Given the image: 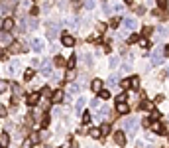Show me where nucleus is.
I'll return each mask as SVG.
<instances>
[{
  "mask_svg": "<svg viewBox=\"0 0 169 148\" xmlns=\"http://www.w3.org/2000/svg\"><path fill=\"white\" fill-rule=\"evenodd\" d=\"M138 123H140V121H138V119H126L124 121V126H126V130H128V132H130V134H136V130H138Z\"/></svg>",
  "mask_w": 169,
  "mask_h": 148,
  "instance_id": "obj_1",
  "label": "nucleus"
},
{
  "mask_svg": "<svg viewBox=\"0 0 169 148\" xmlns=\"http://www.w3.org/2000/svg\"><path fill=\"white\" fill-rule=\"evenodd\" d=\"M28 49V46H24V44H20V42H14L10 46V53H22V51H26Z\"/></svg>",
  "mask_w": 169,
  "mask_h": 148,
  "instance_id": "obj_2",
  "label": "nucleus"
},
{
  "mask_svg": "<svg viewBox=\"0 0 169 148\" xmlns=\"http://www.w3.org/2000/svg\"><path fill=\"white\" fill-rule=\"evenodd\" d=\"M114 142H116L118 146H124L126 144V136H124L122 130H116V132H114Z\"/></svg>",
  "mask_w": 169,
  "mask_h": 148,
  "instance_id": "obj_3",
  "label": "nucleus"
},
{
  "mask_svg": "<svg viewBox=\"0 0 169 148\" xmlns=\"http://www.w3.org/2000/svg\"><path fill=\"white\" fill-rule=\"evenodd\" d=\"M41 75H43V77H49V75H51V63H49V61H47V59H45V61H41Z\"/></svg>",
  "mask_w": 169,
  "mask_h": 148,
  "instance_id": "obj_4",
  "label": "nucleus"
},
{
  "mask_svg": "<svg viewBox=\"0 0 169 148\" xmlns=\"http://www.w3.org/2000/svg\"><path fill=\"white\" fill-rule=\"evenodd\" d=\"M151 130H153V132H157V134H163V132H165V126L161 125V123H157V121H153V125H151Z\"/></svg>",
  "mask_w": 169,
  "mask_h": 148,
  "instance_id": "obj_5",
  "label": "nucleus"
},
{
  "mask_svg": "<svg viewBox=\"0 0 169 148\" xmlns=\"http://www.w3.org/2000/svg\"><path fill=\"white\" fill-rule=\"evenodd\" d=\"M90 89H92V91H96V93H100V91H102V81H100V79H92V83H90Z\"/></svg>",
  "mask_w": 169,
  "mask_h": 148,
  "instance_id": "obj_6",
  "label": "nucleus"
},
{
  "mask_svg": "<svg viewBox=\"0 0 169 148\" xmlns=\"http://www.w3.org/2000/svg\"><path fill=\"white\" fill-rule=\"evenodd\" d=\"M61 42H63V46H67V47H73V46H75V40H73V36H69V34L63 36V40H61Z\"/></svg>",
  "mask_w": 169,
  "mask_h": 148,
  "instance_id": "obj_7",
  "label": "nucleus"
},
{
  "mask_svg": "<svg viewBox=\"0 0 169 148\" xmlns=\"http://www.w3.org/2000/svg\"><path fill=\"white\" fill-rule=\"evenodd\" d=\"M161 53H163V51H155V53L151 56V63H153V65H159V63L163 61V56H161Z\"/></svg>",
  "mask_w": 169,
  "mask_h": 148,
  "instance_id": "obj_8",
  "label": "nucleus"
},
{
  "mask_svg": "<svg viewBox=\"0 0 169 148\" xmlns=\"http://www.w3.org/2000/svg\"><path fill=\"white\" fill-rule=\"evenodd\" d=\"M0 40H2V44H4V46H8V44H14V42H12V38H10V34H8V32H4V30H2V36H0Z\"/></svg>",
  "mask_w": 169,
  "mask_h": 148,
  "instance_id": "obj_9",
  "label": "nucleus"
},
{
  "mask_svg": "<svg viewBox=\"0 0 169 148\" xmlns=\"http://www.w3.org/2000/svg\"><path fill=\"white\" fill-rule=\"evenodd\" d=\"M63 97H65L63 91H59V89H57V91L51 95V101H53V103H61V101H63Z\"/></svg>",
  "mask_w": 169,
  "mask_h": 148,
  "instance_id": "obj_10",
  "label": "nucleus"
},
{
  "mask_svg": "<svg viewBox=\"0 0 169 148\" xmlns=\"http://www.w3.org/2000/svg\"><path fill=\"white\" fill-rule=\"evenodd\" d=\"M116 111H118L120 114H128L130 113V107H128L126 103H122V105H116Z\"/></svg>",
  "mask_w": 169,
  "mask_h": 148,
  "instance_id": "obj_11",
  "label": "nucleus"
},
{
  "mask_svg": "<svg viewBox=\"0 0 169 148\" xmlns=\"http://www.w3.org/2000/svg\"><path fill=\"white\" fill-rule=\"evenodd\" d=\"M2 28H4V32L12 30V28H14V20H12V18H6V20L2 22Z\"/></svg>",
  "mask_w": 169,
  "mask_h": 148,
  "instance_id": "obj_12",
  "label": "nucleus"
},
{
  "mask_svg": "<svg viewBox=\"0 0 169 148\" xmlns=\"http://www.w3.org/2000/svg\"><path fill=\"white\" fill-rule=\"evenodd\" d=\"M37 101H39V91H37V93H32V95H28V105H35Z\"/></svg>",
  "mask_w": 169,
  "mask_h": 148,
  "instance_id": "obj_13",
  "label": "nucleus"
},
{
  "mask_svg": "<svg viewBox=\"0 0 169 148\" xmlns=\"http://www.w3.org/2000/svg\"><path fill=\"white\" fill-rule=\"evenodd\" d=\"M89 136H90V138H100V136H102L100 128H89Z\"/></svg>",
  "mask_w": 169,
  "mask_h": 148,
  "instance_id": "obj_14",
  "label": "nucleus"
},
{
  "mask_svg": "<svg viewBox=\"0 0 169 148\" xmlns=\"http://www.w3.org/2000/svg\"><path fill=\"white\" fill-rule=\"evenodd\" d=\"M124 26L128 28V30H134L136 28V20L134 18H124Z\"/></svg>",
  "mask_w": 169,
  "mask_h": 148,
  "instance_id": "obj_15",
  "label": "nucleus"
},
{
  "mask_svg": "<svg viewBox=\"0 0 169 148\" xmlns=\"http://www.w3.org/2000/svg\"><path fill=\"white\" fill-rule=\"evenodd\" d=\"M153 14H155L157 18H163V20H167V18H169V12L167 10H153Z\"/></svg>",
  "mask_w": 169,
  "mask_h": 148,
  "instance_id": "obj_16",
  "label": "nucleus"
},
{
  "mask_svg": "<svg viewBox=\"0 0 169 148\" xmlns=\"http://www.w3.org/2000/svg\"><path fill=\"white\" fill-rule=\"evenodd\" d=\"M140 109H144V111H153V105L149 101H142L140 103Z\"/></svg>",
  "mask_w": 169,
  "mask_h": 148,
  "instance_id": "obj_17",
  "label": "nucleus"
},
{
  "mask_svg": "<svg viewBox=\"0 0 169 148\" xmlns=\"http://www.w3.org/2000/svg\"><path fill=\"white\" fill-rule=\"evenodd\" d=\"M153 34V28H151V26H144V28H142V36H144V38H147V36H151Z\"/></svg>",
  "mask_w": 169,
  "mask_h": 148,
  "instance_id": "obj_18",
  "label": "nucleus"
},
{
  "mask_svg": "<svg viewBox=\"0 0 169 148\" xmlns=\"http://www.w3.org/2000/svg\"><path fill=\"white\" fill-rule=\"evenodd\" d=\"M41 47H43V42H41V40H34V42H32V49H35V51H39Z\"/></svg>",
  "mask_w": 169,
  "mask_h": 148,
  "instance_id": "obj_19",
  "label": "nucleus"
},
{
  "mask_svg": "<svg viewBox=\"0 0 169 148\" xmlns=\"http://www.w3.org/2000/svg\"><path fill=\"white\" fill-rule=\"evenodd\" d=\"M114 12H122V4L120 2H114L112 6H110V14H114Z\"/></svg>",
  "mask_w": 169,
  "mask_h": 148,
  "instance_id": "obj_20",
  "label": "nucleus"
},
{
  "mask_svg": "<svg viewBox=\"0 0 169 148\" xmlns=\"http://www.w3.org/2000/svg\"><path fill=\"white\" fill-rule=\"evenodd\" d=\"M47 36H49V38H55L57 36V24H51V28L47 30Z\"/></svg>",
  "mask_w": 169,
  "mask_h": 148,
  "instance_id": "obj_21",
  "label": "nucleus"
},
{
  "mask_svg": "<svg viewBox=\"0 0 169 148\" xmlns=\"http://www.w3.org/2000/svg\"><path fill=\"white\" fill-rule=\"evenodd\" d=\"M34 75H35L34 69H26V73H24V79H26V81H32V79H34Z\"/></svg>",
  "mask_w": 169,
  "mask_h": 148,
  "instance_id": "obj_22",
  "label": "nucleus"
},
{
  "mask_svg": "<svg viewBox=\"0 0 169 148\" xmlns=\"http://www.w3.org/2000/svg\"><path fill=\"white\" fill-rule=\"evenodd\" d=\"M85 99H83V97H81L79 101H77V105H75V111H77V113H81V111H83V107H85Z\"/></svg>",
  "mask_w": 169,
  "mask_h": 148,
  "instance_id": "obj_23",
  "label": "nucleus"
},
{
  "mask_svg": "<svg viewBox=\"0 0 169 148\" xmlns=\"http://www.w3.org/2000/svg\"><path fill=\"white\" fill-rule=\"evenodd\" d=\"M126 99H128V95H126V93H120V95L116 97V105H122V103H126Z\"/></svg>",
  "mask_w": 169,
  "mask_h": 148,
  "instance_id": "obj_24",
  "label": "nucleus"
},
{
  "mask_svg": "<svg viewBox=\"0 0 169 148\" xmlns=\"http://www.w3.org/2000/svg\"><path fill=\"white\" fill-rule=\"evenodd\" d=\"M34 144H35V142H34V138L30 136L28 140H24V142H22V148H32Z\"/></svg>",
  "mask_w": 169,
  "mask_h": 148,
  "instance_id": "obj_25",
  "label": "nucleus"
},
{
  "mask_svg": "<svg viewBox=\"0 0 169 148\" xmlns=\"http://www.w3.org/2000/svg\"><path fill=\"white\" fill-rule=\"evenodd\" d=\"M130 87H132V89H138V87H140V79H138L136 75L130 79Z\"/></svg>",
  "mask_w": 169,
  "mask_h": 148,
  "instance_id": "obj_26",
  "label": "nucleus"
},
{
  "mask_svg": "<svg viewBox=\"0 0 169 148\" xmlns=\"http://www.w3.org/2000/svg\"><path fill=\"white\" fill-rule=\"evenodd\" d=\"M81 6H85V0H73V10H79Z\"/></svg>",
  "mask_w": 169,
  "mask_h": 148,
  "instance_id": "obj_27",
  "label": "nucleus"
},
{
  "mask_svg": "<svg viewBox=\"0 0 169 148\" xmlns=\"http://www.w3.org/2000/svg\"><path fill=\"white\" fill-rule=\"evenodd\" d=\"M69 93H71V95H77V93H79V85H77V83H71V87H69Z\"/></svg>",
  "mask_w": 169,
  "mask_h": 148,
  "instance_id": "obj_28",
  "label": "nucleus"
},
{
  "mask_svg": "<svg viewBox=\"0 0 169 148\" xmlns=\"http://www.w3.org/2000/svg\"><path fill=\"white\" fill-rule=\"evenodd\" d=\"M0 144H2V148H6V144H8V134H6V132H2V136H0Z\"/></svg>",
  "mask_w": 169,
  "mask_h": 148,
  "instance_id": "obj_29",
  "label": "nucleus"
},
{
  "mask_svg": "<svg viewBox=\"0 0 169 148\" xmlns=\"http://www.w3.org/2000/svg\"><path fill=\"white\" fill-rule=\"evenodd\" d=\"M55 65H67V61H65V57L57 56V57H55Z\"/></svg>",
  "mask_w": 169,
  "mask_h": 148,
  "instance_id": "obj_30",
  "label": "nucleus"
},
{
  "mask_svg": "<svg viewBox=\"0 0 169 148\" xmlns=\"http://www.w3.org/2000/svg\"><path fill=\"white\" fill-rule=\"evenodd\" d=\"M155 2H157V6L161 10H167V0H155Z\"/></svg>",
  "mask_w": 169,
  "mask_h": 148,
  "instance_id": "obj_31",
  "label": "nucleus"
},
{
  "mask_svg": "<svg viewBox=\"0 0 169 148\" xmlns=\"http://www.w3.org/2000/svg\"><path fill=\"white\" fill-rule=\"evenodd\" d=\"M85 8L87 10H92L94 8V0H85Z\"/></svg>",
  "mask_w": 169,
  "mask_h": 148,
  "instance_id": "obj_32",
  "label": "nucleus"
},
{
  "mask_svg": "<svg viewBox=\"0 0 169 148\" xmlns=\"http://www.w3.org/2000/svg\"><path fill=\"white\" fill-rule=\"evenodd\" d=\"M98 97H100L102 101H106V99H110V93H108V91H100V93H98Z\"/></svg>",
  "mask_w": 169,
  "mask_h": 148,
  "instance_id": "obj_33",
  "label": "nucleus"
},
{
  "mask_svg": "<svg viewBox=\"0 0 169 148\" xmlns=\"http://www.w3.org/2000/svg\"><path fill=\"white\" fill-rule=\"evenodd\" d=\"M136 14H138V16H144V14H146V8H144V6H136Z\"/></svg>",
  "mask_w": 169,
  "mask_h": 148,
  "instance_id": "obj_34",
  "label": "nucleus"
},
{
  "mask_svg": "<svg viewBox=\"0 0 169 148\" xmlns=\"http://www.w3.org/2000/svg\"><path fill=\"white\" fill-rule=\"evenodd\" d=\"M100 132H102V136H104V134H108V132H110V126H108V125H102L100 126Z\"/></svg>",
  "mask_w": 169,
  "mask_h": 148,
  "instance_id": "obj_35",
  "label": "nucleus"
},
{
  "mask_svg": "<svg viewBox=\"0 0 169 148\" xmlns=\"http://www.w3.org/2000/svg\"><path fill=\"white\" fill-rule=\"evenodd\" d=\"M67 67H69V69H73V67H75V57H73V56H71V57L67 59Z\"/></svg>",
  "mask_w": 169,
  "mask_h": 148,
  "instance_id": "obj_36",
  "label": "nucleus"
},
{
  "mask_svg": "<svg viewBox=\"0 0 169 148\" xmlns=\"http://www.w3.org/2000/svg\"><path fill=\"white\" fill-rule=\"evenodd\" d=\"M118 26H120V20L118 18H112L110 20V28H118Z\"/></svg>",
  "mask_w": 169,
  "mask_h": 148,
  "instance_id": "obj_37",
  "label": "nucleus"
},
{
  "mask_svg": "<svg viewBox=\"0 0 169 148\" xmlns=\"http://www.w3.org/2000/svg\"><path fill=\"white\" fill-rule=\"evenodd\" d=\"M108 85H118V77H116V75H112V77H110V79H108Z\"/></svg>",
  "mask_w": 169,
  "mask_h": 148,
  "instance_id": "obj_38",
  "label": "nucleus"
},
{
  "mask_svg": "<svg viewBox=\"0 0 169 148\" xmlns=\"http://www.w3.org/2000/svg\"><path fill=\"white\" fill-rule=\"evenodd\" d=\"M41 95L49 97V95H53V93H51V89H49V87H43V89H41Z\"/></svg>",
  "mask_w": 169,
  "mask_h": 148,
  "instance_id": "obj_39",
  "label": "nucleus"
},
{
  "mask_svg": "<svg viewBox=\"0 0 169 148\" xmlns=\"http://www.w3.org/2000/svg\"><path fill=\"white\" fill-rule=\"evenodd\" d=\"M136 42H138V36L136 34H132L130 38H128V44H136Z\"/></svg>",
  "mask_w": 169,
  "mask_h": 148,
  "instance_id": "obj_40",
  "label": "nucleus"
},
{
  "mask_svg": "<svg viewBox=\"0 0 169 148\" xmlns=\"http://www.w3.org/2000/svg\"><path fill=\"white\" fill-rule=\"evenodd\" d=\"M18 67H20V63H18V61H14V63L10 65V71L14 73V71H18Z\"/></svg>",
  "mask_w": 169,
  "mask_h": 148,
  "instance_id": "obj_41",
  "label": "nucleus"
},
{
  "mask_svg": "<svg viewBox=\"0 0 169 148\" xmlns=\"http://www.w3.org/2000/svg\"><path fill=\"white\" fill-rule=\"evenodd\" d=\"M47 125H49V116L43 114V119H41V126H47Z\"/></svg>",
  "mask_w": 169,
  "mask_h": 148,
  "instance_id": "obj_42",
  "label": "nucleus"
},
{
  "mask_svg": "<svg viewBox=\"0 0 169 148\" xmlns=\"http://www.w3.org/2000/svg\"><path fill=\"white\" fill-rule=\"evenodd\" d=\"M159 36H169V30L167 28H159Z\"/></svg>",
  "mask_w": 169,
  "mask_h": 148,
  "instance_id": "obj_43",
  "label": "nucleus"
},
{
  "mask_svg": "<svg viewBox=\"0 0 169 148\" xmlns=\"http://www.w3.org/2000/svg\"><path fill=\"white\" fill-rule=\"evenodd\" d=\"M120 85H122V89H128V87H130V79H124Z\"/></svg>",
  "mask_w": 169,
  "mask_h": 148,
  "instance_id": "obj_44",
  "label": "nucleus"
},
{
  "mask_svg": "<svg viewBox=\"0 0 169 148\" xmlns=\"http://www.w3.org/2000/svg\"><path fill=\"white\" fill-rule=\"evenodd\" d=\"M155 119H159V111L153 109V111H151V121H155Z\"/></svg>",
  "mask_w": 169,
  "mask_h": 148,
  "instance_id": "obj_45",
  "label": "nucleus"
},
{
  "mask_svg": "<svg viewBox=\"0 0 169 148\" xmlns=\"http://www.w3.org/2000/svg\"><path fill=\"white\" fill-rule=\"evenodd\" d=\"M0 89H2V93L8 91V83H6V81H2V83H0Z\"/></svg>",
  "mask_w": 169,
  "mask_h": 148,
  "instance_id": "obj_46",
  "label": "nucleus"
},
{
  "mask_svg": "<svg viewBox=\"0 0 169 148\" xmlns=\"http://www.w3.org/2000/svg\"><path fill=\"white\" fill-rule=\"evenodd\" d=\"M90 121V114L89 113H83V123H89Z\"/></svg>",
  "mask_w": 169,
  "mask_h": 148,
  "instance_id": "obj_47",
  "label": "nucleus"
},
{
  "mask_svg": "<svg viewBox=\"0 0 169 148\" xmlns=\"http://www.w3.org/2000/svg\"><path fill=\"white\" fill-rule=\"evenodd\" d=\"M89 40H90V42H98V40H100V36H98V34H94V36H90Z\"/></svg>",
  "mask_w": 169,
  "mask_h": 148,
  "instance_id": "obj_48",
  "label": "nucleus"
},
{
  "mask_svg": "<svg viewBox=\"0 0 169 148\" xmlns=\"http://www.w3.org/2000/svg\"><path fill=\"white\" fill-rule=\"evenodd\" d=\"M34 28H37V22L35 20H30V30H34Z\"/></svg>",
  "mask_w": 169,
  "mask_h": 148,
  "instance_id": "obj_49",
  "label": "nucleus"
},
{
  "mask_svg": "<svg viewBox=\"0 0 169 148\" xmlns=\"http://www.w3.org/2000/svg\"><path fill=\"white\" fill-rule=\"evenodd\" d=\"M71 79H75V73L73 71H69V75H67V81H71Z\"/></svg>",
  "mask_w": 169,
  "mask_h": 148,
  "instance_id": "obj_50",
  "label": "nucleus"
},
{
  "mask_svg": "<svg viewBox=\"0 0 169 148\" xmlns=\"http://www.w3.org/2000/svg\"><path fill=\"white\" fill-rule=\"evenodd\" d=\"M90 105H92V107H98V105H100V101H98V99H94V101H90Z\"/></svg>",
  "mask_w": 169,
  "mask_h": 148,
  "instance_id": "obj_51",
  "label": "nucleus"
},
{
  "mask_svg": "<svg viewBox=\"0 0 169 148\" xmlns=\"http://www.w3.org/2000/svg\"><path fill=\"white\" fill-rule=\"evenodd\" d=\"M142 47H149V42L147 40H142Z\"/></svg>",
  "mask_w": 169,
  "mask_h": 148,
  "instance_id": "obj_52",
  "label": "nucleus"
},
{
  "mask_svg": "<svg viewBox=\"0 0 169 148\" xmlns=\"http://www.w3.org/2000/svg\"><path fill=\"white\" fill-rule=\"evenodd\" d=\"M163 53H165V56H169V46H165V47H163Z\"/></svg>",
  "mask_w": 169,
  "mask_h": 148,
  "instance_id": "obj_53",
  "label": "nucleus"
},
{
  "mask_svg": "<svg viewBox=\"0 0 169 148\" xmlns=\"http://www.w3.org/2000/svg\"><path fill=\"white\" fill-rule=\"evenodd\" d=\"M71 148H77V142H71Z\"/></svg>",
  "mask_w": 169,
  "mask_h": 148,
  "instance_id": "obj_54",
  "label": "nucleus"
},
{
  "mask_svg": "<svg viewBox=\"0 0 169 148\" xmlns=\"http://www.w3.org/2000/svg\"><path fill=\"white\" fill-rule=\"evenodd\" d=\"M132 2H134V0H126V4H132Z\"/></svg>",
  "mask_w": 169,
  "mask_h": 148,
  "instance_id": "obj_55",
  "label": "nucleus"
}]
</instances>
